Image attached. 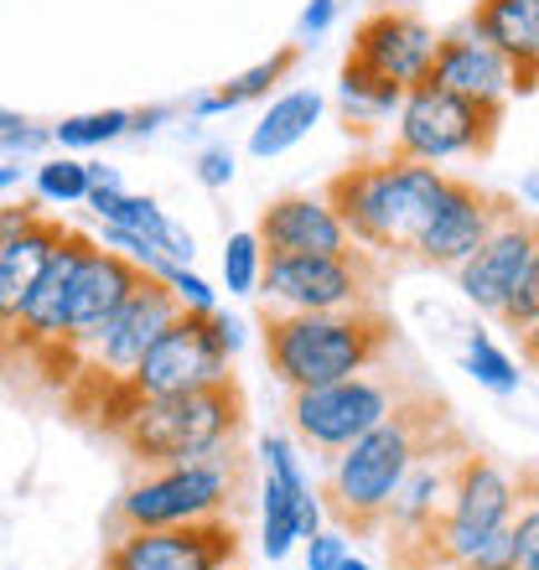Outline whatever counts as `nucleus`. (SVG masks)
<instances>
[{"label":"nucleus","mask_w":539,"mask_h":570,"mask_svg":"<svg viewBox=\"0 0 539 570\" xmlns=\"http://www.w3.org/2000/svg\"><path fill=\"white\" fill-rule=\"evenodd\" d=\"M441 187H447L441 166L384 156V161H359V166H347V171H337L322 197L337 208L347 239L359 244V249L410 259L415 255V239L431 224Z\"/></svg>","instance_id":"1"},{"label":"nucleus","mask_w":539,"mask_h":570,"mask_svg":"<svg viewBox=\"0 0 539 570\" xmlns=\"http://www.w3.org/2000/svg\"><path fill=\"white\" fill-rule=\"evenodd\" d=\"M435 431H447V415L431 400H400V405L327 456V509L353 529H379L390 498L400 493L404 472L420 462V451L435 446Z\"/></svg>","instance_id":"2"},{"label":"nucleus","mask_w":539,"mask_h":570,"mask_svg":"<svg viewBox=\"0 0 539 570\" xmlns=\"http://www.w3.org/2000/svg\"><path fill=\"white\" fill-rule=\"evenodd\" d=\"M390 347L384 312H270L265 316V363L285 390H316L337 379L369 374Z\"/></svg>","instance_id":"3"},{"label":"nucleus","mask_w":539,"mask_h":570,"mask_svg":"<svg viewBox=\"0 0 539 570\" xmlns=\"http://www.w3.org/2000/svg\"><path fill=\"white\" fill-rule=\"evenodd\" d=\"M244 421V400L234 384H213L166 400H130L115 435L125 441L140 466H177V462H213L228 456Z\"/></svg>","instance_id":"4"},{"label":"nucleus","mask_w":539,"mask_h":570,"mask_svg":"<svg viewBox=\"0 0 539 570\" xmlns=\"http://www.w3.org/2000/svg\"><path fill=\"white\" fill-rule=\"evenodd\" d=\"M498 125H503V109L462 99L425 78L415 89H404L400 109H394V156L425 166L482 156V150H493Z\"/></svg>","instance_id":"5"},{"label":"nucleus","mask_w":539,"mask_h":570,"mask_svg":"<svg viewBox=\"0 0 539 570\" xmlns=\"http://www.w3.org/2000/svg\"><path fill=\"white\" fill-rule=\"evenodd\" d=\"M374 291V255L353 244L343 255H265L255 296L270 312H369Z\"/></svg>","instance_id":"6"},{"label":"nucleus","mask_w":539,"mask_h":570,"mask_svg":"<svg viewBox=\"0 0 539 570\" xmlns=\"http://www.w3.org/2000/svg\"><path fill=\"white\" fill-rule=\"evenodd\" d=\"M513 509H519V482H513V472H503L493 456L462 451V456H457V472H451V493H447V509H441V524H435V534H431L435 566L457 570L467 556H478L493 534H503V529L513 524Z\"/></svg>","instance_id":"7"},{"label":"nucleus","mask_w":539,"mask_h":570,"mask_svg":"<svg viewBox=\"0 0 539 570\" xmlns=\"http://www.w3.org/2000/svg\"><path fill=\"white\" fill-rule=\"evenodd\" d=\"M228 498H234V462H228V456H213V462L150 466L146 478L125 488L120 524L125 529L208 524V519H224Z\"/></svg>","instance_id":"8"},{"label":"nucleus","mask_w":539,"mask_h":570,"mask_svg":"<svg viewBox=\"0 0 539 570\" xmlns=\"http://www.w3.org/2000/svg\"><path fill=\"white\" fill-rule=\"evenodd\" d=\"M404 394L400 384L379 379L374 368L353 379H337V384H316V390H296L291 394V431H296L301 446H312L316 456H332L343 451L347 441H359L363 431H374Z\"/></svg>","instance_id":"9"},{"label":"nucleus","mask_w":539,"mask_h":570,"mask_svg":"<svg viewBox=\"0 0 539 570\" xmlns=\"http://www.w3.org/2000/svg\"><path fill=\"white\" fill-rule=\"evenodd\" d=\"M259 466H265V482H259V556L285 560L296 556L306 534L327 524V503L306 478L301 446L291 435H265L259 441Z\"/></svg>","instance_id":"10"},{"label":"nucleus","mask_w":539,"mask_h":570,"mask_svg":"<svg viewBox=\"0 0 539 570\" xmlns=\"http://www.w3.org/2000/svg\"><path fill=\"white\" fill-rule=\"evenodd\" d=\"M228 384V358L218 353L208 332V316L177 312L171 327L146 347V358L135 363V374L125 379V390L135 400H166V394H193Z\"/></svg>","instance_id":"11"},{"label":"nucleus","mask_w":539,"mask_h":570,"mask_svg":"<svg viewBox=\"0 0 539 570\" xmlns=\"http://www.w3.org/2000/svg\"><path fill=\"white\" fill-rule=\"evenodd\" d=\"M239 556V534L224 519L182 529H125L105 550V570H224Z\"/></svg>","instance_id":"12"},{"label":"nucleus","mask_w":539,"mask_h":570,"mask_svg":"<svg viewBox=\"0 0 539 570\" xmlns=\"http://www.w3.org/2000/svg\"><path fill=\"white\" fill-rule=\"evenodd\" d=\"M509 203L493 193H482L478 181H462V177H447L441 197H435V213L425 234L415 239V255L420 265H431V271H457L472 249H478L488 234H493L503 218H509Z\"/></svg>","instance_id":"13"},{"label":"nucleus","mask_w":539,"mask_h":570,"mask_svg":"<svg viewBox=\"0 0 539 570\" xmlns=\"http://www.w3.org/2000/svg\"><path fill=\"white\" fill-rule=\"evenodd\" d=\"M94 239H84L78 228L62 234V244L52 249L47 271L37 275V285L27 291L21 312L11 322V347H27V353H68V312H74V281H78V265H84V249Z\"/></svg>","instance_id":"14"},{"label":"nucleus","mask_w":539,"mask_h":570,"mask_svg":"<svg viewBox=\"0 0 539 570\" xmlns=\"http://www.w3.org/2000/svg\"><path fill=\"white\" fill-rule=\"evenodd\" d=\"M171 316H177V301L166 296V285L156 275H140V285L105 322V332L84 347L89 353V374H99L105 384H125L135 374V363L146 358V347L171 327Z\"/></svg>","instance_id":"15"},{"label":"nucleus","mask_w":539,"mask_h":570,"mask_svg":"<svg viewBox=\"0 0 539 570\" xmlns=\"http://www.w3.org/2000/svg\"><path fill=\"white\" fill-rule=\"evenodd\" d=\"M435 47H441V31L425 16L394 11V6L363 16V27L353 31V62H363L369 73L390 78L400 89H415L431 78Z\"/></svg>","instance_id":"16"},{"label":"nucleus","mask_w":539,"mask_h":570,"mask_svg":"<svg viewBox=\"0 0 539 570\" xmlns=\"http://www.w3.org/2000/svg\"><path fill=\"white\" fill-rule=\"evenodd\" d=\"M462 451H451L447 456V451L425 446L420 451V462L404 472L400 493L390 498V509H384L379 529L390 534V550L400 556V566L410 560L415 544H425V566H435L431 534H435V524H441V509H447V493H451V472H457V456H462Z\"/></svg>","instance_id":"17"},{"label":"nucleus","mask_w":539,"mask_h":570,"mask_svg":"<svg viewBox=\"0 0 539 570\" xmlns=\"http://www.w3.org/2000/svg\"><path fill=\"white\" fill-rule=\"evenodd\" d=\"M539 244V218H525V213H509L503 224L488 234V239L472 249V255L457 265V291H462V301L472 306V312L482 316H498V306L509 301L513 281L525 275L529 255H535Z\"/></svg>","instance_id":"18"},{"label":"nucleus","mask_w":539,"mask_h":570,"mask_svg":"<svg viewBox=\"0 0 539 570\" xmlns=\"http://www.w3.org/2000/svg\"><path fill=\"white\" fill-rule=\"evenodd\" d=\"M255 234L265 244V255H343V249H353L337 208L316 193H285L265 203Z\"/></svg>","instance_id":"19"},{"label":"nucleus","mask_w":539,"mask_h":570,"mask_svg":"<svg viewBox=\"0 0 539 570\" xmlns=\"http://www.w3.org/2000/svg\"><path fill=\"white\" fill-rule=\"evenodd\" d=\"M135 285H140V271L125 255H115L105 244L84 249V265L74 281V312H68V353H84L105 332V322L120 312Z\"/></svg>","instance_id":"20"},{"label":"nucleus","mask_w":539,"mask_h":570,"mask_svg":"<svg viewBox=\"0 0 539 570\" xmlns=\"http://www.w3.org/2000/svg\"><path fill=\"white\" fill-rule=\"evenodd\" d=\"M431 83L462 94V99H478V105H493V109H503L513 99V68L472 27H457L441 37L435 62H431Z\"/></svg>","instance_id":"21"},{"label":"nucleus","mask_w":539,"mask_h":570,"mask_svg":"<svg viewBox=\"0 0 539 570\" xmlns=\"http://www.w3.org/2000/svg\"><path fill=\"white\" fill-rule=\"evenodd\" d=\"M467 27L513 68V94L539 89V0H478Z\"/></svg>","instance_id":"22"},{"label":"nucleus","mask_w":539,"mask_h":570,"mask_svg":"<svg viewBox=\"0 0 539 570\" xmlns=\"http://www.w3.org/2000/svg\"><path fill=\"white\" fill-rule=\"evenodd\" d=\"M84 208H89L105 228H125V234L150 239L166 259H177V265H193L197 259L193 228H182L150 193H130V187H125V193H105V187H99V193L84 197Z\"/></svg>","instance_id":"23"},{"label":"nucleus","mask_w":539,"mask_h":570,"mask_svg":"<svg viewBox=\"0 0 539 570\" xmlns=\"http://www.w3.org/2000/svg\"><path fill=\"white\" fill-rule=\"evenodd\" d=\"M62 234H68V228H62L58 218H37L27 234H16V239L0 244V322H6V327L16 322V312H21L27 291L37 285V275L47 271V259H52V249L62 244Z\"/></svg>","instance_id":"24"},{"label":"nucleus","mask_w":539,"mask_h":570,"mask_svg":"<svg viewBox=\"0 0 539 570\" xmlns=\"http://www.w3.org/2000/svg\"><path fill=\"white\" fill-rule=\"evenodd\" d=\"M322 115H327V99H322L316 89L275 94V99L265 105V115H259V125L249 130V156H255V161H275V156H285V150H296L301 140L322 125Z\"/></svg>","instance_id":"25"},{"label":"nucleus","mask_w":539,"mask_h":570,"mask_svg":"<svg viewBox=\"0 0 539 570\" xmlns=\"http://www.w3.org/2000/svg\"><path fill=\"white\" fill-rule=\"evenodd\" d=\"M291 68H296V47H281L275 58L255 62V68H244V73H234L228 83H218V89L197 94V99H193V120H218V115H234V109L255 105V99H270V89H275Z\"/></svg>","instance_id":"26"},{"label":"nucleus","mask_w":539,"mask_h":570,"mask_svg":"<svg viewBox=\"0 0 539 570\" xmlns=\"http://www.w3.org/2000/svg\"><path fill=\"white\" fill-rule=\"evenodd\" d=\"M400 99H404L400 83L369 73V68H363V62H353V58L343 62V78H337V109H343L347 130H374V125L394 120Z\"/></svg>","instance_id":"27"},{"label":"nucleus","mask_w":539,"mask_h":570,"mask_svg":"<svg viewBox=\"0 0 539 570\" xmlns=\"http://www.w3.org/2000/svg\"><path fill=\"white\" fill-rule=\"evenodd\" d=\"M462 374L478 384V390L488 394H519V384H525V374H519V363L509 358V347H498L493 337L482 327L467 332V343H462Z\"/></svg>","instance_id":"28"},{"label":"nucleus","mask_w":539,"mask_h":570,"mask_svg":"<svg viewBox=\"0 0 539 570\" xmlns=\"http://www.w3.org/2000/svg\"><path fill=\"white\" fill-rule=\"evenodd\" d=\"M31 197L47 203V208H84L89 197V171H84V156H68V150H52L31 166Z\"/></svg>","instance_id":"29"},{"label":"nucleus","mask_w":539,"mask_h":570,"mask_svg":"<svg viewBox=\"0 0 539 570\" xmlns=\"http://www.w3.org/2000/svg\"><path fill=\"white\" fill-rule=\"evenodd\" d=\"M125 136H130V109H84V115H68V120L52 125V146L68 150V156L105 150Z\"/></svg>","instance_id":"30"},{"label":"nucleus","mask_w":539,"mask_h":570,"mask_svg":"<svg viewBox=\"0 0 539 570\" xmlns=\"http://www.w3.org/2000/svg\"><path fill=\"white\" fill-rule=\"evenodd\" d=\"M218 275H224L228 296H255L259 275H265V244H259L255 228H239L224 239V259H218Z\"/></svg>","instance_id":"31"},{"label":"nucleus","mask_w":539,"mask_h":570,"mask_svg":"<svg viewBox=\"0 0 539 570\" xmlns=\"http://www.w3.org/2000/svg\"><path fill=\"white\" fill-rule=\"evenodd\" d=\"M156 281L166 285V296L177 301V312H193V316L218 312V285L203 281L193 265H177V259H166L161 271H156Z\"/></svg>","instance_id":"32"},{"label":"nucleus","mask_w":539,"mask_h":570,"mask_svg":"<svg viewBox=\"0 0 539 570\" xmlns=\"http://www.w3.org/2000/svg\"><path fill=\"white\" fill-rule=\"evenodd\" d=\"M539 316V244H535V255H529V265H525V275L513 281V291H509V301L498 306V322L509 332H525L529 322Z\"/></svg>","instance_id":"33"},{"label":"nucleus","mask_w":539,"mask_h":570,"mask_svg":"<svg viewBox=\"0 0 539 570\" xmlns=\"http://www.w3.org/2000/svg\"><path fill=\"white\" fill-rule=\"evenodd\" d=\"M47 150H52V125H16V130H6L0 136V161L6 166H21V161H42Z\"/></svg>","instance_id":"34"},{"label":"nucleus","mask_w":539,"mask_h":570,"mask_svg":"<svg viewBox=\"0 0 539 570\" xmlns=\"http://www.w3.org/2000/svg\"><path fill=\"white\" fill-rule=\"evenodd\" d=\"M193 177L208 187V193H224V187H234V177H239V161H234V150L224 146V140H213V146H203L193 156Z\"/></svg>","instance_id":"35"},{"label":"nucleus","mask_w":539,"mask_h":570,"mask_svg":"<svg viewBox=\"0 0 539 570\" xmlns=\"http://www.w3.org/2000/svg\"><path fill=\"white\" fill-rule=\"evenodd\" d=\"M509 540H513V560H519V570H539V498H529L525 509H513Z\"/></svg>","instance_id":"36"},{"label":"nucleus","mask_w":539,"mask_h":570,"mask_svg":"<svg viewBox=\"0 0 539 570\" xmlns=\"http://www.w3.org/2000/svg\"><path fill=\"white\" fill-rule=\"evenodd\" d=\"M347 550H353V544H347L343 529L322 524L316 534H306V540H301V566H306V570H332L337 560L347 556Z\"/></svg>","instance_id":"37"},{"label":"nucleus","mask_w":539,"mask_h":570,"mask_svg":"<svg viewBox=\"0 0 539 570\" xmlns=\"http://www.w3.org/2000/svg\"><path fill=\"white\" fill-rule=\"evenodd\" d=\"M208 332H213V343H218V353L224 358H239L244 353V343H249V322H244L239 312H208Z\"/></svg>","instance_id":"38"},{"label":"nucleus","mask_w":539,"mask_h":570,"mask_svg":"<svg viewBox=\"0 0 539 570\" xmlns=\"http://www.w3.org/2000/svg\"><path fill=\"white\" fill-rule=\"evenodd\" d=\"M457 570H519V560H513V540H509V529H503V534H493V540L482 544L478 556H467Z\"/></svg>","instance_id":"39"},{"label":"nucleus","mask_w":539,"mask_h":570,"mask_svg":"<svg viewBox=\"0 0 539 570\" xmlns=\"http://www.w3.org/2000/svg\"><path fill=\"white\" fill-rule=\"evenodd\" d=\"M37 218H47L37 197H21V203H0V244L16 239V234H27Z\"/></svg>","instance_id":"40"},{"label":"nucleus","mask_w":539,"mask_h":570,"mask_svg":"<svg viewBox=\"0 0 539 570\" xmlns=\"http://www.w3.org/2000/svg\"><path fill=\"white\" fill-rule=\"evenodd\" d=\"M332 21H337V0H312L296 21V37L301 42H316V37H327Z\"/></svg>","instance_id":"41"},{"label":"nucleus","mask_w":539,"mask_h":570,"mask_svg":"<svg viewBox=\"0 0 539 570\" xmlns=\"http://www.w3.org/2000/svg\"><path fill=\"white\" fill-rule=\"evenodd\" d=\"M177 120V105H146V109H130V136H156L166 125Z\"/></svg>","instance_id":"42"},{"label":"nucleus","mask_w":539,"mask_h":570,"mask_svg":"<svg viewBox=\"0 0 539 570\" xmlns=\"http://www.w3.org/2000/svg\"><path fill=\"white\" fill-rule=\"evenodd\" d=\"M84 171H89V193H125V171L120 166H109V161H84Z\"/></svg>","instance_id":"43"},{"label":"nucleus","mask_w":539,"mask_h":570,"mask_svg":"<svg viewBox=\"0 0 539 570\" xmlns=\"http://www.w3.org/2000/svg\"><path fill=\"white\" fill-rule=\"evenodd\" d=\"M519 353H525V363H529V368H535V374H539V316H535V322H529L525 332H519Z\"/></svg>","instance_id":"44"},{"label":"nucleus","mask_w":539,"mask_h":570,"mask_svg":"<svg viewBox=\"0 0 539 570\" xmlns=\"http://www.w3.org/2000/svg\"><path fill=\"white\" fill-rule=\"evenodd\" d=\"M16 187H21V166H6V161H0V197L16 193Z\"/></svg>","instance_id":"45"},{"label":"nucleus","mask_w":539,"mask_h":570,"mask_svg":"<svg viewBox=\"0 0 539 570\" xmlns=\"http://www.w3.org/2000/svg\"><path fill=\"white\" fill-rule=\"evenodd\" d=\"M519 197H525L529 208H539V171H529V177L519 181Z\"/></svg>","instance_id":"46"},{"label":"nucleus","mask_w":539,"mask_h":570,"mask_svg":"<svg viewBox=\"0 0 539 570\" xmlns=\"http://www.w3.org/2000/svg\"><path fill=\"white\" fill-rule=\"evenodd\" d=\"M16 125H27V115H16V109L0 105V136H6V130H16Z\"/></svg>","instance_id":"47"},{"label":"nucleus","mask_w":539,"mask_h":570,"mask_svg":"<svg viewBox=\"0 0 539 570\" xmlns=\"http://www.w3.org/2000/svg\"><path fill=\"white\" fill-rule=\"evenodd\" d=\"M332 570H374V566H369V560H363V556H353V550H347V556L337 560V566H332Z\"/></svg>","instance_id":"48"},{"label":"nucleus","mask_w":539,"mask_h":570,"mask_svg":"<svg viewBox=\"0 0 539 570\" xmlns=\"http://www.w3.org/2000/svg\"><path fill=\"white\" fill-rule=\"evenodd\" d=\"M6 347H11V327H6V322H0V353H6Z\"/></svg>","instance_id":"49"},{"label":"nucleus","mask_w":539,"mask_h":570,"mask_svg":"<svg viewBox=\"0 0 539 570\" xmlns=\"http://www.w3.org/2000/svg\"><path fill=\"white\" fill-rule=\"evenodd\" d=\"M224 570H234V566H224Z\"/></svg>","instance_id":"50"}]
</instances>
